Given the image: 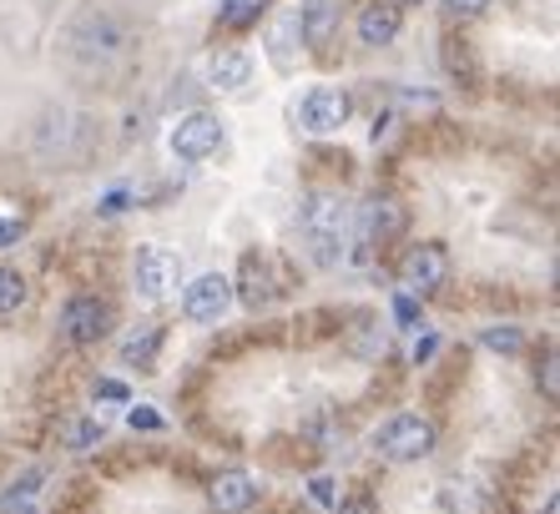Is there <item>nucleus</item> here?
I'll list each match as a JSON object with an SVG mask.
<instances>
[{"mask_svg":"<svg viewBox=\"0 0 560 514\" xmlns=\"http://www.w3.org/2000/svg\"><path fill=\"white\" fill-rule=\"evenodd\" d=\"M222 142H228V127H222V116H212V112L177 116V127H172V137H167L172 156H183V162H208V156H218Z\"/></svg>","mask_w":560,"mask_h":514,"instance_id":"20e7f679","label":"nucleus"},{"mask_svg":"<svg viewBox=\"0 0 560 514\" xmlns=\"http://www.w3.org/2000/svg\"><path fill=\"white\" fill-rule=\"evenodd\" d=\"M106 334H112V303L81 293L61 308V338L71 348H92V343H102Z\"/></svg>","mask_w":560,"mask_h":514,"instance_id":"39448f33","label":"nucleus"},{"mask_svg":"<svg viewBox=\"0 0 560 514\" xmlns=\"http://www.w3.org/2000/svg\"><path fill=\"white\" fill-rule=\"evenodd\" d=\"M177 278H183V268H177V257L167 253V247H137V288H142V297H167L172 288H177Z\"/></svg>","mask_w":560,"mask_h":514,"instance_id":"1a4fd4ad","label":"nucleus"},{"mask_svg":"<svg viewBox=\"0 0 560 514\" xmlns=\"http://www.w3.org/2000/svg\"><path fill=\"white\" fill-rule=\"evenodd\" d=\"M127 424H131V429H162V413L147 409V404H137V409L127 413Z\"/></svg>","mask_w":560,"mask_h":514,"instance_id":"b1692460","label":"nucleus"},{"mask_svg":"<svg viewBox=\"0 0 560 514\" xmlns=\"http://www.w3.org/2000/svg\"><path fill=\"white\" fill-rule=\"evenodd\" d=\"M349 112H353V102H349V91L343 86H313L308 96L299 102V127L303 131H313V137H328V131H339L343 121H349Z\"/></svg>","mask_w":560,"mask_h":514,"instance_id":"0eeeda50","label":"nucleus"},{"mask_svg":"<svg viewBox=\"0 0 560 514\" xmlns=\"http://www.w3.org/2000/svg\"><path fill=\"white\" fill-rule=\"evenodd\" d=\"M444 278H450V253H444V243H415L405 253V262H399V283H405L409 297H424L434 293V288H444Z\"/></svg>","mask_w":560,"mask_h":514,"instance_id":"423d86ee","label":"nucleus"},{"mask_svg":"<svg viewBox=\"0 0 560 514\" xmlns=\"http://www.w3.org/2000/svg\"><path fill=\"white\" fill-rule=\"evenodd\" d=\"M66 56L81 71H112L117 61L131 56V26L117 11H86L66 31Z\"/></svg>","mask_w":560,"mask_h":514,"instance_id":"f257e3e1","label":"nucleus"},{"mask_svg":"<svg viewBox=\"0 0 560 514\" xmlns=\"http://www.w3.org/2000/svg\"><path fill=\"white\" fill-rule=\"evenodd\" d=\"M21 232H26V222H21V218H0V247H11Z\"/></svg>","mask_w":560,"mask_h":514,"instance_id":"cd10ccee","label":"nucleus"},{"mask_svg":"<svg viewBox=\"0 0 560 514\" xmlns=\"http://www.w3.org/2000/svg\"><path fill=\"white\" fill-rule=\"evenodd\" d=\"M293 40H303L299 36V11H283L273 21V31H268V56H273L278 71H288V66H293Z\"/></svg>","mask_w":560,"mask_h":514,"instance_id":"f3484780","label":"nucleus"},{"mask_svg":"<svg viewBox=\"0 0 560 514\" xmlns=\"http://www.w3.org/2000/svg\"><path fill=\"white\" fill-rule=\"evenodd\" d=\"M359 212V237L364 243H384V237H394V232L405 227V212L389 202V197H369L364 207H353Z\"/></svg>","mask_w":560,"mask_h":514,"instance_id":"f8f14e48","label":"nucleus"},{"mask_svg":"<svg viewBox=\"0 0 560 514\" xmlns=\"http://www.w3.org/2000/svg\"><path fill=\"white\" fill-rule=\"evenodd\" d=\"M308 494H313V500H318V504H339V489H334V479H328V475H318V479H313V484H308Z\"/></svg>","mask_w":560,"mask_h":514,"instance_id":"a878e982","label":"nucleus"},{"mask_svg":"<svg viewBox=\"0 0 560 514\" xmlns=\"http://www.w3.org/2000/svg\"><path fill=\"white\" fill-rule=\"evenodd\" d=\"M334 31H339V0H303V5H299V36H303V46L324 51L328 40H334Z\"/></svg>","mask_w":560,"mask_h":514,"instance_id":"9b49d317","label":"nucleus"},{"mask_svg":"<svg viewBox=\"0 0 560 514\" xmlns=\"http://www.w3.org/2000/svg\"><path fill=\"white\" fill-rule=\"evenodd\" d=\"M96 394H102V399H112V404H127V388H121L117 378H102V384H96Z\"/></svg>","mask_w":560,"mask_h":514,"instance_id":"c85d7f7f","label":"nucleus"},{"mask_svg":"<svg viewBox=\"0 0 560 514\" xmlns=\"http://www.w3.org/2000/svg\"><path fill=\"white\" fill-rule=\"evenodd\" d=\"M26 297H31V288H26V278L15 268H0V323L5 318H15V313L26 308Z\"/></svg>","mask_w":560,"mask_h":514,"instance_id":"aec40b11","label":"nucleus"},{"mask_svg":"<svg viewBox=\"0 0 560 514\" xmlns=\"http://www.w3.org/2000/svg\"><path fill=\"white\" fill-rule=\"evenodd\" d=\"M268 5H273V0H222L218 31H253L262 15H268Z\"/></svg>","mask_w":560,"mask_h":514,"instance_id":"a211bd4d","label":"nucleus"},{"mask_svg":"<svg viewBox=\"0 0 560 514\" xmlns=\"http://www.w3.org/2000/svg\"><path fill=\"white\" fill-rule=\"evenodd\" d=\"M228 308H233V278L228 272H202L183 288V313L192 323H218Z\"/></svg>","mask_w":560,"mask_h":514,"instance_id":"6e6552de","label":"nucleus"},{"mask_svg":"<svg viewBox=\"0 0 560 514\" xmlns=\"http://www.w3.org/2000/svg\"><path fill=\"white\" fill-rule=\"evenodd\" d=\"M233 297H243V308L258 313L268 297H273V272H268V262H262L258 253L243 257V268H237V283H233Z\"/></svg>","mask_w":560,"mask_h":514,"instance_id":"ddd939ff","label":"nucleus"},{"mask_svg":"<svg viewBox=\"0 0 560 514\" xmlns=\"http://www.w3.org/2000/svg\"><path fill=\"white\" fill-rule=\"evenodd\" d=\"M434 439H440V429L424 413H394L389 424H378L374 454L384 464H419L434 454Z\"/></svg>","mask_w":560,"mask_h":514,"instance_id":"7ed1b4c3","label":"nucleus"},{"mask_svg":"<svg viewBox=\"0 0 560 514\" xmlns=\"http://www.w3.org/2000/svg\"><path fill=\"white\" fill-rule=\"evenodd\" d=\"M405 5H419V0H405Z\"/></svg>","mask_w":560,"mask_h":514,"instance_id":"c756f323","label":"nucleus"},{"mask_svg":"<svg viewBox=\"0 0 560 514\" xmlns=\"http://www.w3.org/2000/svg\"><path fill=\"white\" fill-rule=\"evenodd\" d=\"M480 343H485V348H495V353H521L525 338H521V328H485Z\"/></svg>","mask_w":560,"mask_h":514,"instance_id":"412c9836","label":"nucleus"},{"mask_svg":"<svg viewBox=\"0 0 560 514\" xmlns=\"http://www.w3.org/2000/svg\"><path fill=\"white\" fill-rule=\"evenodd\" d=\"M394 318L405 323V328H415V323H419V308H415V297H409V293L394 297Z\"/></svg>","mask_w":560,"mask_h":514,"instance_id":"bb28decb","label":"nucleus"},{"mask_svg":"<svg viewBox=\"0 0 560 514\" xmlns=\"http://www.w3.org/2000/svg\"><path fill=\"white\" fill-rule=\"evenodd\" d=\"M208 81H212L218 91H243V86L253 81V56L237 51V46L218 51V56H212V66H208Z\"/></svg>","mask_w":560,"mask_h":514,"instance_id":"2eb2a0df","label":"nucleus"},{"mask_svg":"<svg viewBox=\"0 0 560 514\" xmlns=\"http://www.w3.org/2000/svg\"><path fill=\"white\" fill-rule=\"evenodd\" d=\"M102 439H106V424H102V419H71V424H66V434H61V444H66L71 454H92Z\"/></svg>","mask_w":560,"mask_h":514,"instance_id":"6ab92c4d","label":"nucleus"},{"mask_svg":"<svg viewBox=\"0 0 560 514\" xmlns=\"http://www.w3.org/2000/svg\"><path fill=\"white\" fill-rule=\"evenodd\" d=\"M399 26H405V21H399V5H364V11H359V46H389L394 36H399Z\"/></svg>","mask_w":560,"mask_h":514,"instance_id":"4468645a","label":"nucleus"},{"mask_svg":"<svg viewBox=\"0 0 560 514\" xmlns=\"http://www.w3.org/2000/svg\"><path fill=\"white\" fill-rule=\"evenodd\" d=\"M334 510H339V514H378V504L369 500V494H349V500H339Z\"/></svg>","mask_w":560,"mask_h":514,"instance_id":"393cba45","label":"nucleus"},{"mask_svg":"<svg viewBox=\"0 0 560 514\" xmlns=\"http://www.w3.org/2000/svg\"><path fill=\"white\" fill-rule=\"evenodd\" d=\"M208 500L218 514H248L253 504H258V484H253L248 469H222V475L212 479Z\"/></svg>","mask_w":560,"mask_h":514,"instance_id":"9d476101","label":"nucleus"},{"mask_svg":"<svg viewBox=\"0 0 560 514\" xmlns=\"http://www.w3.org/2000/svg\"><path fill=\"white\" fill-rule=\"evenodd\" d=\"M162 338H167V334H162L156 323H152V328H137V334L121 343V363H131L137 373H152L156 369V353H162Z\"/></svg>","mask_w":560,"mask_h":514,"instance_id":"dca6fc26","label":"nucleus"},{"mask_svg":"<svg viewBox=\"0 0 560 514\" xmlns=\"http://www.w3.org/2000/svg\"><path fill=\"white\" fill-rule=\"evenodd\" d=\"M535 378H540V388H546V399L556 404V399H560V384H556V353H546V363L535 369Z\"/></svg>","mask_w":560,"mask_h":514,"instance_id":"4be33fe9","label":"nucleus"},{"mask_svg":"<svg viewBox=\"0 0 560 514\" xmlns=\"http://www.w3.org/2000/svg\"><path fill=\"white\" fill-rule=\"evenodd\" d=\"M444 11H450V15H459V21H469V15L490 11V0H444Z\"/></svg>","mask_w":560,"mask_h":514,"instance_id":"5701e85b","label":"nucleus"},{"mask_svg":"<svg viewBox=\"0 0 560 514\" xmlns=\"http://www.w3.org/2000/svg\"><path fill=\"white\" fill-rule=\"evenodd\" d=\"M299 227L318 262H339L353 237V207L334 192H308L299 207Z\"/></svg>","mask_w":560,"mask_h":514,"instance_id":"f03ea898","label":"nucleus"}]
</instances>
